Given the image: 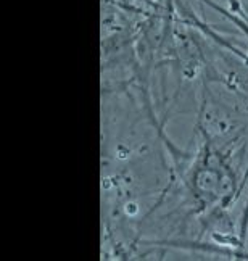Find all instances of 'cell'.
<instances>
[{"label":"cell","instance_id":"obj_1","mask_svg":"<svg viewBox=\"0 0 248 261\" xmlns=\"http://www.w3.org/2000/svg\"><path fill=\"white\" fill-rule=\"evenodd\" d=\"M231 186L232 180L227 179V176L223 173L219 160H214L213 156H206L192 171V192L198 202L205 205H210L229 195Z\"/></svg>","mask_w":248,"mask_h":261},{"label":"cell","instance_id":"obj_2","mask_svg":"<svg viewBox=\"0 0 248 261\" xmlns=\"http://www.w3.org/2000/svg\"><path fill=\"white\" fill-rule=\"evenodd\" d=\"M246 236H248V197H246V203H245V208H243V215H242V219H240V230H239V240H240V247L245 244L246 240Z\"/></svg>","mask_w":248,"mask_h":261}]
</instances>
